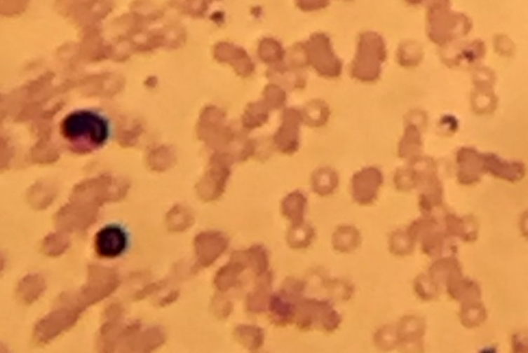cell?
<instances>
[{"label": "cell", "instance_id": "1", "mask_svg": "<svg viewBox=\"0 0 528 353\" xmlns=\"http://www.w3.org/2000/svg\"><path fill=\"white\" fill-rule=\"evenodd\" d=\"M60 133L74 147L92 151L100 148L109 140L110 125L100 113L91 110H76L61 122Z\"/></svg>", "mask_w": 528, "mask_h": 353}, {"label": "cell", "instance_id": "2", "mask_svg": "<svg viewBox=\"0 0 528 353\" xmlns=\"http://www.w3.org/2000/svg\"><path fill=\"white\" fill-rule=\"evenodd\" d=\"M297 324L302 329L312 327L332 333L341 324L342 318L327 300H304L297 306Z\"/></svg>", "mask_w": 528, "mask_h": 353}, {"label": "cell", "instance_id": "3", "mask_svg": "<svg viewBox=\"0 0 528 353\" xmlns=\"http://www.w3.org/2000/svg\"><path fill=\"white\" fill-rule=\"evenodd\" d=\"M128 245L127 235L121 227L107 226L95 237V250L98 256L113 259L121 256Z\"/></svg>", "mask_w": 528, "mask_h": 353}, {"label": "cell", "instance_id": "4", "mask_svg": "<svg viewBox=\"0 0 528 353\" xmlns=\"http://www.w3.org/2000/svg\"><path fill=\"white\" fill-rule=\"evenodd\" d=\"M383 176L376 168L366 169L354 177L352 183L353 199L358 204L368 205L377 199Z\"/></svg>", "mask_w": 528, "mask_h": 353}, {"label": "cell", "instance_id": "5", "mask_svg": "<svg viewBox=\"0 0 528 353\" xmlns=\"http://www.w3.org/2000/svg\"><path fill=\"white\" fill-rule=\"evenodd\" d=\"M398 346L404 352H422L423 337L426 333V322L417 316L402 318L397 327Z\"/></svg>", "mask_w": 528, "mask_h": 353}, {"label": "cell", "instance_id": "6", "mask_svg": "<svg viewBox=\"0 0 528 353\" xmlns=\"http://www.w3.org/2000/svg\"><path fill=\"white\" fill-rule=\"evenodd\" d=\"M229 238L220 232L201 233L196 238V247L199 263L203 266H210L226 250Z\"/></svg>", "mask_w": 528, "mask_h": 353}, {"label": "cell", "instance_id": "7", "mask_svg": "<svg viewBox=\"0 0 528 353\" xmlns=\"http://www.w3.org/2000/svg\"><path fill=\"white\" fill-rule=\"evenodd\" d=\"M445 223L448 236H454L466 242L477 241L478 223L474 217H459L455 214H448L445 217Z\"/></svg>", "mask_w": 528, "mask_h": 353}, {"label": "cell", "instance_id": "8", "mask_svg": "<svg viewBox=\"0 0 528 353\" xmlns=\"http://www.w3.org/2000/svg\"><path fill=\"white\" fill-rule=\"evenodd\" d=\"M448 294L457 302L468 303L480 300L482 291L480 284L463 275L451 279L446 284Z\"/></svg>", "mask_w": 528, "mask_h": 353}, {"label": "cell", "instance_id": "9", "mask_svg": "<svg viewBox=\"0 0 528 353\" xmlns=\"http://www.w3.org/2000/svg\"><path fill=\"white\" fill-rule=\"evenodd\" d=\"M421 241L422 251L426 256L434 258L456 253V245L450 241L446 233L439 232L437 229L424 236Z\"/></svg>", "mask_w": 528, "mask_h": 353}, {"label": "cell", "instance_id": "10", "mask_svg": "<svg viewBox=\"0 0 528 353\" xmlns=\"http://www.w3.org/2000/svg\"><path fill=\"white\" fill-rule=\"evenodd\" d=\"M459 180L463 185H471L480 180L482 164L477 153L465 150L459 155Z\"/></svg>", "mask_w": 528, "mask_h": 353}, {"label": "cell", "instance_id": "11", "mask_svg": "<svg viewBox=\"0 0 528 353\" xmlns=\"http://www.w3.org/2000/svg\"><path fill=\"white\" fill-rule=\"evenodd\" d=\"M295 298L282 291L281 294L270 296L269 311L273 320L278 324H288L296 317L297 307L290 302Z\"/></svg>", "mask_w": 528, "mask_h": 353}, {"label": "cell", "instance_id": "12", "mask_svg": "<svg viewBox=\"0 0 528 353\" xmlns=\"http://www.w3.org/2000/svg\"><path fill=\"white\" fill-rule=\"evenodd\" d=\"M463 275L461 265L453 256L440 258L429 269V276L438 284L447 282L456 276Z\"/></svg>", "mask_w": 528, "mask_h": 353}, {"label": "cell", "instance_id": "13", "mask_svg": "<svg viewBox=\"0 0 528 353\" xmlns=\"http://www.w3.org/2000/svg\"><path fill=\"white\" fill-rule=\"evenodd\" d=\"M487 169L494 176L509 182L520 180L524 174V165L520 162H508L500 160L495 155H487L486 158Z\"/></svg>", "mask_w": 528, "mask_h": 353}, {"label": "cell", "instance_id": "14", "mask_svg": "<svg viewBox=\"0 0 528 353\" xmlns=\"http://www.w3.org/2000/svg\"><path fill=\"white\" fill-rule=\"evenodd\" d=\"M232 256L242 261L245 267H250L257 276L266 275L269 263L268 251L265 247L254 245L248 250L235 251Z\"/></svg>", "mask_w": 528, "mask_h": 353}, {"label": "cell", "instance_id": "15", "mask_svg": "<svg viewBox=\"0 0 528 353\" xmlns=\"http://www.w3.org/2000/svg\"><path fill=\"white\" fill-rule=\"evenodd\" d=\"M247 268L241 260L231 256L228 265L222 267L215 278V285L222 293L228 291L238 284L239 275Z\"/></svg>", "mask_w": 528, "mask_h": 353}, {"label": "cell", "instance_id": "16", "mask_svg": "<svg viewBox=\"0 0 528 353\" xmlns=\"http://www.w3.org/2000/svg\"><path fill=\"white\" fill-rule=\"evenodd\" d=\"M332 244L334 250L340 253H351L360 247V232L352 226H339L334 233Z\"/></svg>", "mask_w": 528, "mask_h": 353}, {"label": "cell", "instance_id": "17", "mask_svg": "<svg viewBox=\"0 0 528 353\" xmlns=\"http://www.w3.org/2000/svg\"><path fill=\"white\" fill-rule=\"evenodd\" d=\"M308 199L299 192H295L284 198L281 204V211L284 216L292 222L293 226L304 223Z\"/></svg>", "mask_w": 528, "mask_h": 353}, {"label": "cell", "instance_id": "18", "mask_svg": "<svg viewBox=\"0 0 528 353\" xmlns=\"http://www.w3.org/2000/svg\"><path fill=\"white\" fill-rule=\"evenodd\" d=\"M460 321L466 328L480 327L487 318V310L480 300L463 303L459 313Z\"/></svg>", "mask_w": 528, "mask_h": 353}, {"label": "cell", "instance_id": "19", "mask_svg": "<svg viewBox=\"0 0 528 353\" xmlns=\"http://www.w3.org/2000/svg\"><path fill=\"white\" fill-rule=\"evenodd\" d=\"M236 340L250 351H257L264 345L265 333L263 329L252 325H241L235 329Z\"/></svg>", "mask_w": 528, "mask_h": 353}, {"label": "cell", "instance_id": "20", "mask_svg": "<svg viewBox=\"0 0 528 353\" xmlns=\"http://www.w3.org/2000/svg\"><path fill=\"white\" fill-rule=\"evenodd\" d=\"M271 275H266L264 280L260 282L257 289L251 293L248 298L247 306L248 311L253 313L263 312L266 303H269L270 284H271Z\"/></svg>", "mask_w": 528, "mask_h": 353}, {"label": "cell", "instance_id": "21", "mask_svg": "<svg viewBox=\"0 0 528 353\" xmlns=\"http://www.w3.org/2000/svg\"><path fill=\"white\" fill-rule=\"evenodd\" d=\"M316 237L315 229L306 223L293 226L287 235V242L294 249L309 247Z\"/></svg>", "mask_w": 528, "mask_h": 353}, {"label": "cell", "instance_id": "22", "mask_svg": "<svg viewBox=\"0 0 528 353\" xmlns=\"http://www.w3.org/2000/svg\"><path fill=\"white\" fill-rule=\"evenodd\" d=\"M416 242L410 237L407 231L397 230L389 238V250L394 256H407L412 254Z\"/></svg>", "mask_w": 528, "mask_h": 353}, {"label": "cell", "instance_id": "23", "mask_svg": "<svg viewBox=\"0 0 528 353\" xmlns=\"http://www.w3.org/2000/svg\"><path fill=\"white\" fill-rule=\"evenodd\" d=\"M414 289L417 296L423 300H433L439 296V284L431 276L420 275L414 282Z\"/></svg>", "mask_w": 528, "mask_h": 353}, {"label": "cell", "instance_id": "24", "mask_svg": "<svg viewBox=\"0 0 528 353\" xmlns=\"http://www.w3.org/2000/svg\"><path fill=\"white\" fill-rule=\"evenodd\" d=\"M374 345L382 351H391L398 346V333L397 327L386 325L380 328L374 337Z\"/></svg>", "mask_w": 528, "mask_h": 353}, {"label": "cell", "instance_id": "25", "mask_svg": "<svg viewBox=\"0 0 528 353\" xmlns=\"http://www.w3.org/2000/svg\"><path fill=\"white\" fill-rule=\"evenodd\" d=\"M438 227V222L435 217L424 216V218L414 221L408 227L407 232L410 237L417 242L421 240L424 236L428 235L433 230L437 229Z\"/></svg>", "mask_w": 528, "mask_h": 353}, {"label": "cell", "instance_id": "26", "mask_svg": "<svg viewBox=\"0 0 528 353\" xmlns=\"http://www.w3.org/2000/svg\"><path fill=\"white\" fill-rule=\"evenodd\" d=\"M337 186L336 176H333L332 174H327V176H324V180L323 178H321L315 183L314 190L318 195L325 196L332 193Z\"/></svg>", "mask_w": 528, "mask_h": 353}, {"label": "cell", "instance_id": "27", "mask_svg": "<svg viewBox=\"0 0 528 353\" xmlns=\"http://www.w3.org/2000/svg\"><path fill=\"white\" fill-rule=\"evenodd\" d=\"M395 186L400 191H410L416 186V179L412 174L402 171L397 174L395 179Z\"/></svg>", "mask_w": 528, "mask_h": 353}, {"label": "cell", "instance_id": "28", "mask_svg": "<svg viewBox=\"0 0 528 353\" xmlns=\"http://www.w3.org/2000/svg\"><path fill=\"white\" fill-rule=\"evenodd\" d=\"M215 308L221 319L226 318L232 312V303L225 297L219 296L215 303Z\"/></svg>", "mask_w": 528, "mask_h": 353}, {"label": "cell", "instance_id": "29", "mask_svg": "<svg viewBox=\"0 0 528 353\" xmlns=\"http://www.w3.org/2000/svg\"><path fill=\"white\" fill-rule=\"evenodd\" d=\"M512 346L514 352H527V339L526 336L522 334H514L512 337Z\"/></svg>", "mask_w": 528, "mask_h": 353}]
</instances>
